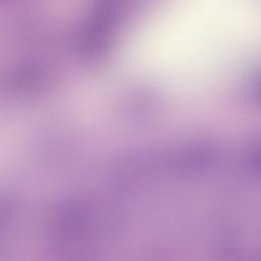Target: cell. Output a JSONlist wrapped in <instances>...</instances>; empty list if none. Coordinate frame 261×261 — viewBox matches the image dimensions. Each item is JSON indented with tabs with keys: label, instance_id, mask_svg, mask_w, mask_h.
I'll list each match as a JSON object with an SVG mask.
<instances>
[{
	"label": "cell",
	"instance_id": "1",
	"mask_svg": "<svg viewBox=\"0 0 261 261\" xmlns=\"http://www.w3.org/2000/svg\"><path fill=\"white\" fill-rule=\"evenodd\" d=\"M259 57L261 0H214L192 37L154 45L146 65L167 82L196 85L238 73Z\"/></svg>",
	"mask_w": 261,
	"mask_h": 261
}]
</instances>
